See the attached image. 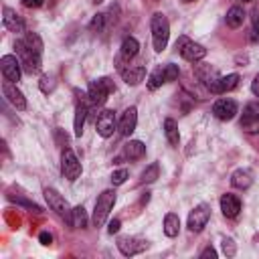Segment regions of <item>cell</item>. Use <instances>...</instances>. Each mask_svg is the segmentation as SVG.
Instances as JSON below:
<instances>
[{
	"instance_id": "obj_1",
	"label": "cell",
	"mask_w": 259,
	"mask_h": 259,
	"mask_svg": "<svg viewBox=\"0 0 259 259\" xmlns=\"http://www.w3.org/2000/svg\"><path fill=\"white\" fill-rule=\"evenodd\" d=\"M150 28H152V42H154V51L162 53L168 45L170 38V22L162 12H156L150 20Z\"/></svg>"
},
{
	"instance_id": "obj_2",
	"label": "cell",
	"mask_w": 259,
	"mask_h": 259,
	"mask_svg": "<svg viewBox=\"0 0 259 259\" xmlns=\"http://www.w3.org/2000/svg\"><path fill=\"white\" fill-rule=\"evenodd\" d=\"M115 91V85L109 77H101V79H95L89 83V89H87V95H89V103L93 107L97 105H103L107 101V97Z\"/></svg>"
},
{
	"instance_id": "obj_3",
	"label": "cell",
	"mask_w": 259,
	"mask_h": 259,
	"mask_svg": "<svg viewBox=\"0 0 259 259\" xmlns=\"http://www.w3.org/2000/svg\"><path fill=\"white\" fill-rule=\"evenodd\" d=\"M14 49H16V55H18V59H20V65H22V71H24V73L34 75V73L40 71V63H42L40 55L34 53V51H30V49L24 45V40H16V42H14Z\"/></svg>"
},
{
	"instance_id": "obj_4",
	"label": "cell",
	"mask_w": 259,
	"mask_h": 259,
	"mask_svg": "<svg viewBox=\"0 0 259 259\" xmlns=\"http://www.w3.org/2000/svg\"><path fill=\"white\" fill-rule=\"evenodd\" d=\"M113 204H115V192H113V190H103V192L97 196L95 208H93V225H95V227H101V225L107 221V217H109Z\"/></svg>"
},
{
	"instance_id": "obj_5",
	"label": "cell",
	"mask_w": 259,
	"mask_h": 259,
	"mask_svg": "<svg viewBox=\"0 0 259 259\" xmlns=\"http://www.w3.org/2000/svg\"><path fill=\"white\" fill-rule=\"evenodd\" d=\"M45 198H47L51 210H55L61 219H65V223H69L73 227V208L69 206V202L65 200V196H61L55 188H45Z\"/></svg>"
},
{
	"instance_id": "obj_6",
	"label": "cell",
	"mask_w": 259,
	"mask_h": 259,
	"mask_svg": "<svg viewBox=\"0 0 259 259\" xmlns=\"http://www.w3.org/2000/svg\"><path fill=\"white\" fill-rule=\"evenodd\" d=\"M176 49H178L180 57L186 59V61H190V63H198V61H202L206 57V49L202 45L186 38V36H180L176 40Z\"/></svg>"
},
{
	"instance_id": "obj_7",
	"label": "cell",
	"mask_w": 259,
	"mask_h": 259,
	"mask_svg": "<svg viewBox=\"0 0 259 259\" xmlns=\"http://www.w3.org/2000/svg\"><path fill=\"white\" fill-rule=\"evenodd\" d=\"M61 172L71 182L81 176V162H79V158L75 156V152L71 148H65L63 154H61Z\"/></svg>"
},
{
	"instance_id": "obj_8",
	"label": "cell",
	"mask_w": 259,
	"mask_h": 259,
	"mask_svg": "<svg viewBox=\"0 0 259 259\" xmlns=\"http://www.w3.org/2000/svg\"><path fill=\"white\" fill-rule=\"evenodd\" d=\"M241 130L247 134H259V101H251L243 107Z\"/></svg>"
},
{
	"instance_id": "obj_9",
	"label": "cell",
	"mask_w": 259,
	"mask_h": 259,
	"mask_svg": "<svg viewBox=\"0 0 259 259\" xmlns=\"http://www.w3.org/2000/svg\"><path fill=\"white\" fill-rule=\"evenodd\" d=\"M208 219H210V206L202 202V204H198V206H194V208L190 210L186 225H188V229H190L192 233H200V231L206 227Z\"/></svg>"
},
{
	"instance_id": "obj_10",
	"label": "cell",
	"mask_w": 259,
	"mask_h": 259,
	"mask_svg": "<svg viewBox=\"0 0 259 259\" xmlns=\"http://www.w3.org/2000/svg\"><path fill=\"white\" fill-rule=\"evenodd\" d=\"M138 51H140V42H138L134 36H125V38H123V42H121L119 55H117V59H115V67H117V71L125 69V65H123V63H130V61L138 55Z\"/></svg>"
},
{
	"instance_id": "obj_11",
	"label": "cell",
	"mask_w": 259,
	"mask_h": 259,
	"mask_svg": "<svg viewBox=\"0 0 259 259\" xmlns=\"http://www.w3.org/2000/svg\"><path fill=\"white\" fill-rule=\"evenodd\" d=\"M0 69H2V75H4L6 81H10V83H18L20 81V69H22V65H20V59L18 57L4 55L0 59Z\"/></svg>"
},
{
	"instance_id": "obj_12",
	"label": "cell",
	"mask_w": 259,
	"mask_h": 259,
	"mask_svg": "<svg viewBox=\"0 0 259 259\" xmlns=\"http://www.w3.org/2000/svg\"><path fill=\"white\" fill-rule=\"evenodd\" d=\"M95 127H97V134L101 138H109L113 136V130L117 127V121H115V113L111 109H103L97 119H95Z\"/></svg>"
},
{
	"instance_id": "obj_13",
	"label": "cell",
	"mask_w": 259,
	"mask_h": 259,
	"mask_svg": "<svg viewBox=\"0 0 259 259\" xmlns=\"http://www.w3.org/2000/svg\"><path fill=\"white\" fill-rule=\"evenodd\" d=\"M237 103L233 101V99H217L214 101V105H212V113H214V117L217 119H221V121H229V119H233L235 115H237Z\"/></svg>"
},
{
	"instance_id": "obj_14",
	"label": "cell",
	"mask_w": 259,
	"mask_h": 259,
	"mask_svg": "<svg viewBox=\"0 0 259 259\" xmlns=\"http://www.w3.org/2000/svg\"><path fill=\"white\" fill-rule=\"evenodd\" d=\"M148 247H150L148 241H140V239H134V237H119L117 239V249L125 257H132V255H136V253H140Z\"/></svg>"
},
{
	"instance_id": "obj_15",
	"label": "cell",
	"mask_w": 259,
	"mask_h": 259,
	"mask_svg": "<svg viewBox=\"0 0 259 259\" xmlns=\"http://www.w3.org/2000/svg\"><path fill=\"white\" fill-rule=\"evenodd\" d=\"M2 93H4L6 101H8V103H12V105H14L18 111H24V109H26V99H24L22 91L16 87V83L6 81V83L2 85Z\"/></svg>"
},
{
	"instance_id": "obj_16",
	"label": "cell",
	"mask_w": 259,
	"mask_h": 259,
	"mask_svg": "<svg viewBox=\"0 0 259 259\" xmlns=\"http://www.w3.org/2000/svg\"><path fill=\"white\" fill-rule=\"evenodd\" d=\"M136 125H138V109H136V107H127V109L121 113L119 121H117V130H119L121 136L127 138V136L134 134Z\"/></svg>"
},
{
	"instance_id": "obj_17",
	"label": "cell",
	"mask_w": 259,
	"mask_h": 259,
	"mask_svg": "<svg viewBox=\"0 0 259 259\" xmlns=\"http://www.w3.org/2000/svg\"><path fill=\"white\" fill-rule=\"evenodd\" d=\"M237 85H239V75L237 73H231V75H225V77H217L208 85V89L212 93H227V91H233Z\"/></svg>"
},
{
	"instance_id": "obj_18",
	"label": "cell",
	"mask_w": 259,
	"mask_h": 259,
	"mask_svg": "<svg viewBox=\"0 0 259 259\" xmlns=\"http://www.w3.org/2000/svg\"><path fill=\"white\" fill-rule=\"evenodd\" d=\"M2 22H4V26H6L10 32H24V20H22V16H20L16 10H12L10 6H4Z\"/></svg>"
},
{
	"instance_id": "obj_19",
	"label": "cell",
	"mask_w": 259,
	"mask_h": 259,
	"mask_svg": "<svg viewBox=\"0 0 259 259\" xmlns=\"http://www.w3.org/2000/svg\"><path fill=\"white\" fill-rule=\"evenodd\" d=\"M221 210H223V214L227 219H235L241 212V200H239V196L229 194V192L223 194L221 196Z\"/></svg>"
},
{
	"instance_id": "obj_20",
	"label": "cell",
	"mask_w": 259,
	"mask_h": 259,
	"mask_svg": "<svg viewBox=\"0 0 259 259\" xmlns=\"http://www.w3.org/2000/svg\"><path fill=\"white\" fill-rule=\"evenodd\" d=\"M119 73H121V79H123L127 85H138V83H142L144 77H146V67H142V65H136V67L127 65V67L121 69Z\"/></svg>"
},
{
	"instance_id": "obj_21",
	"label": "cell",
	"mask_w": 259,
	"mask_h": 259,
	"mask_svg": "<svg viewBox=\"0 0 259 259\" xmlns=\"http://www.w3.org/2000/svg\"><path fill=\"white\" fill-rule=\"evenodd\" d=\"M123 156L127 160H140L146 156V146L140 142V140H130L125 146H123Z\"/></svg>"
},
{
	"instance_id": "obj_22",
	"label": "cell",
	"mask_w": 259,
	"mask_h": 259,
	"mask_svg": "<svg viewBox=\"0 0 259 259\" xmlns=\"http://www.w3.org/2000/svg\"><path fill=\"white\" fill-rule=\"evenodd\" d=\"M225 22L231 28H239L245 22V10L241 6H231L229 12H227V16H225Z\"/></svg>"
},
{
	"instance_id": "obj_23",
	"label": "cell",
	"mask_w": 259,
	"mask_h": 259,
	"mask_svg": "<svg viewBox=\"0 0 259 259\" xmlns=\"http://www.w3.org/2000/svg\"><path fill=\"white\" fill-rule=\"evenodd\" d=\"M164 136H166V140H168L170 146H178V142H180L178 123H176L172 117H166V119H164Z\"/></svg>"
},
{
	"instance_id": "obj_24",
	"label": "cell",
	"mask_w": 259,
	"mask_h": 259,
	"mask_svg": "<svg viewBox=\"0 0 259 259\" xmlns=\"http://www.w3.org/2000/svg\"><path fill=\"white\" fill-rule=\"evenodd\" d=\"M251 182H253V178H251V174H249L247 170H235V172L231 174V184H233L235 188L245 190V188L251 186Z\"/></svg>"
},
{
	"instance_id": "obj_25",
	"label": "cell",
	"mask_w": 259,
	"mask_h": 259,
	"mask_svg": "<svg viewBox=\"0 0 259 259\" xmlns=\"http://www.w3.org/2000/svg\"><path fill=\"white\" fill-rule=\"evenodd\" d=\"M194 75L202 81V83H206V87L219 77V73L214 71V69H210V65H196V69H194Z\"/></svg>"
},
{
	"instance_id": "obj_26",
	"label": "cell",
	"mask_w": 259,
	"mask_h": 259,
	"mask_svg": "<svg viewBox=\"0 0 259 259\" xmlns=\"http://www.w3.org/2000/svg\"><path fill=\"white\" fill-rule=\"evenodd\" d=\"M178 231H180V219H178V214L168 212L164 217V233H166V237H176Z\"/></svg>"
},
{
	"instance_id": "obj_27",
	"label": "cell",
	"mask_w": 259,
	"mask_h": 259,
	"mask_svg": "<svg viewBox=\"0 0 259 259\" xmlns=\"http://www.w3.org/2000/svg\"><path fill=\"white\" fill-rule=\"evenodd\" d=\"M24 45L30 49V51H34V53H38V55H42V49H45V45H42V38L36 34V32H32V30H28L26 34H24Z\"/></svg>"
},
{
	"instance_id": "obj_28",
	"label": "cell",
	"mask_w": 259,
	"mask_h": 259,
	"mask_svg": "<svg viewBox=\"0 0 259 259\" xmlns=\"http://www.w3.org/2000/svg\"><path fill=\"white\" fill-rule=\"evenodd\" d=\"M162 83H166V81H164V71H162V67H158L156 71H152V73H150V77H148L146 85H148V89H150V91H156L158 87H162Z\"/></svg>"
},
{
	"instance_id": "obj_29",
	"label": "cell",
	"mask_w": 259,
	"mask_h": 259,
	"mask_svg": "<svg viewBox=\"0 0 259 259\" xmlns=\"http://www.w3.org/2000/svg\"><path fill=\"white\" fill-rule=\"evenodd\" d=\"M87 223H89V219H87V210H85L81 204L75 206V208H73V227H75V229H85Z\"/></svg>"
},
{
	"instance_id": "obj_30",
	"label": "cell",
	"mask_w": 259,
	"mask_h": 259,
	"mask_svg": "<svg viewBox=\"0 0 259 259\" xmlns=\"http://www.w3.org/2000/svg\"><path fill=\"white\" fill-rule=\"evenodd\" d=\"M105 26H107V14H103V12H97L89 22V30L91 32H103Z\"/></svg>"
},
{
	"instance_id": "obj_31",
	"label": "cell",
	"mask_w": 259,
	"mask_h": 259,
	"mask_svg": "<svg viewBox=\"0 0 259 259\" xmlns=\"http://www.w3.org/2000/svg\"><path fill=\"white\" fill-rule=\"evenodd\" d=\"M158 176H160V166L154 162V164H150V166H148V168L142 172V182L150 184V182H154Z\"/></svg>"
},
{
	"instance_id": "obj_32",
	"label": "cell",
	"mask_w": 259,
	"mask_h": 259,
	"mask_svg": "<svg viewBox=\"0 0 259 259\" xmlns=\"http://www.w3.org/2000/svg\"><path fill=\"white\" fill-rule=\"evenodd\" d=\"M162 71H164V81H166V83H170V81H176V79H178V75H180V71H178V65H172V63L164 65V67H162Z\"/></svg>"
},
{
	"instance_id": "obj_33",
	"label": "cell",
	"mask_w": 259,
	"mask_h": 259,
	"mask_svg": "<svg viewBox=\"0 0 259 259\" xmlns=\"http://www.w3.org/2000/svg\"><path fill=\"white\" fill-rule=\"evenodd\" d=\"M127 176H130V172H127L125 168H119V170H115V172L111 174V184H113V186H119V184H123V182L127 180Z\"/></svg>"
},
{
	"instance_id": "obj_34",
	"label": "cell",
	"mask_w": 259,
	"mask_h": 259,
	"mask_svg": "<svg viewBox=\"0 0 259 259\" xmlns=\"http://www.w3.org/2000/svg\"><path fill=\"white\" fill-rule=\"evenodd\" d=\"M38 87H40L42 93H51V91L55 89V79L49 77V75H42L40 81H38Z\"/></svg>"
},
{
	"instance_id": "obj_35",
	"label": "cell",
	"mask_w": 259,
	"mask_h": 259,
	"mask_svg": "<svg viewBox=\"0 0 259 259\" xmlns=\"http://www.w3.org/2000/svg\"><path fill=\"white\" fill-rule=\"evenodd\" d=\"M223 253H225L227 257H233V255L237 253V245H235V241H233L231 237H225V239H223Z\"/></svg>"
},
{
	"instance_id": "obj_36",
	"label": "cell",
	"mask_w": 259,
	"mask_h": 259,
	"mask_svg": "<svg viewBox=\"0 0 259 259\" xmlns=\"http://www.w3.org/2000/svg\"><path fill=\"white\" fill-rule=\"evenodd\" d=\"M200 259H217V251L212 247H206L200 251Z\"/></svg>"
},
{
	"instance_id": "obj_37",
	"label": "cell",
	"mask_w": 259,
	"mask_h": 259,
	"mask_svg": "<svg viewBox=\"0 0 259 259\" xmlns=\"http://www.w3.org/2000/svg\"><path fill=\"white\" fill-rule=\"evenodd\" d=\"M119 227H121V221H119V219H113V221H109L107 233H109V235H113V233H117V231H119Z\"/></svg>"
},
{
	"instance_id": "obj_38",
	"label": "cell",
	"mask_w": 259,
	"mask_h": 259,
	"mask_svg": "<svg viewBox=\"0 0 259 259\" xmlns=\"http://www.w3.org/2000/svg\"><path fill=\"white\" fill-rule=\"evenodd\" d=\"M22 2V6H26V8H40L42 4H45V0H20Z\"/></svg>"
},
{
	"instance_id": "obj_39",
	"label": "cell",
	"mask_w": 259,
	"mask_h": 259,
	"mask_svg": "<svg viewBox=\"0 0 259 259\" xmlns=\"http://www.w3.org/2000/svg\"><path fill=\"white\" fill-rule=\"evenodd\" d=\"M38 241H40L42 245H51V243H53V235L47 233V231H42V233L38 235Z\"/></svg>"
},
{
	"instance_id": "obj_40",
	"label": "cell",
	"mask_w": 259,
	"mask_h": 259,
	"mask_svg": "<svg viewBox=\"0 0 259 259\" xmlns=\"http://www.w3.org/2000/svg\"><path fill=\"white\" fill-rule=\"evenodd\" d=\"M251 91H253V95L255 97H259V73L253 77V81H251Z\"/></svg>"
},
{
	"instance_id": "obj_41",
	"label": "cell",
	"mask_w": 259,
	"mask_h": 259,
	"mask_svg": "<svg viewBox=\"0 0 259 259\" xmlns=\"http://www.w3.org/2000/svg\"><path fill=\"white\" fill-rule=\"evenodd\" d=\"M253 32H255V36L259 38V14L253 18Z\"/></svg>"
},
{
	"instance_id": "obj_42",
	"label": "cell",
	"mask_w": 259,
	"mask_h": 259,
	"mask_svg": "<svg viewBox=\"0 0 259 259\" xmlns=\"http://www.w3.org/2000/svg\"><path fill=\"white\" fill-rule=\"evenodd\" d=\"M91 2H93V4H101L103 0H91Z\"/></svg>"
},
{
	"instance_id": "obj_43",
	"label": "cell",
	"mask_w": 259,
	"mask_h": 259,
	"mask_svg": "<svg viewBox=\"0 0 259 259\" xmlns=\"http://www.w3.org/2000/svg\"><path fill=\"white\" fill-rule=\"evenodd\" d=\"M182 2H194V0H182Z\"/></svg>"
},
{
	"instance_id": "obj_44",
	"label": "cell",
	"mask_w": 259,
	"mask_h": 259,
	"mask_svg": "<svg viewBox=\"0 0 259 259\" xmlns=\"http://www.w3.org/2000/svg\"><path fill=\"white\" fill-rule=\"evenodd\" d=\"M243 2H251V0H243Z\"/></svg>"
}]
</instances>
